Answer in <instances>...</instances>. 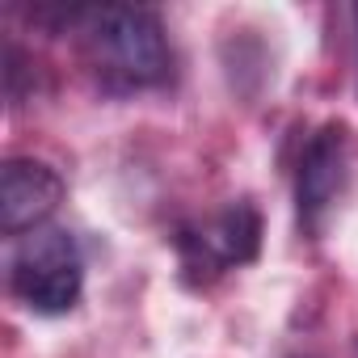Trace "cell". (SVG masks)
Instances as JSON below:
<instances>
[{
  "mask_svg": "<svg viewBox=\"0 0 358 358\" xmlns=\"http://www.w3.org/2000/svg\"><path fill=\"white\" fill-rule=\"evenodd\" d=\"M9 282H13V295L38 316L72 312L85 287V266H80V249L72 232L47 228V224L26 232L13 249Z\"/></svg>",
  "mask_w": 358,
  "mask_h": 358,
  "instance_id": "7a4b0ae2",
  "label": "cell"
},
{
  "mask_svg": "<svg viewBox=\"0 0 358 358\" xmlns=\"http://www.w3.org/2000/svg\"><path fill=\"white\" fill-rule=\"evenodd\" d=\"M72 34L106 89H152L169 76V43L160 17L143 5H93L72 13Z\"/></svg>",
  "mask_w": 358,
  "mask_h": 358,
  "instance_id": "6da1fadb",
  "label": "cell"
},
{
  "mask_svg": "<svg viewBox=\"0 0 358 358\" xmlns=\"http://www.w3.org/2000/svg\"><path fill=\"white\" fill-rule=\"evenodd\" d=\"M59 199H64V182L51 164L26 156L5 160V169H0V228L9 236H26L43 228L55 215Z\"/></svg>",
  "mask_w": 358,
  "mask_h": 358,
  "instance_id": "5b68a950",
  "label": "cell"
},
{
  "mask_svg": "<svg viewBox=\"0 0 358 358\" xmlns=\"http://www.w3.org/2000/svg\"><path fill=\"white\" fill-rule=\"evenodd\" d=\"M354 169V139L345 122H324L299 156V177H295V203H299V224L308 236H320L337 199L350 186Z\"/></svg>",
  "mask_w": 358,
  "mask_h": 358,
  "instance_id": "3957f363",
  "label": "cell"
},
{
  "mask_svg": "<svg viewBox=\"0 0 358 358\" xmlns=\"http://www.w3.org/2000/svg\"><path fill=\"white\" fill-rule=\"evenodd\" d=\"M354 22H358V9H354Z\"/></svg>",
  "mask_w": 358,
  "mask_h": 358,
  "instance_id": "8992f818",
  "label": "cell"
},
{
  "mask_svg": "<svg viewBox=\"0 0 358 358\" xmlns=\"http://www.w3.org/2000/svg\"><path fill=\"white\" fill-rule=\"evenodd\" d=\"M177 249H182V266L203 274V278H211L220 270H232V266H245L262 249V215L249 203H232L211 224H203L194 232H182Z\"/></svg>",
  "mask_w": 358,
  "mask_h": 358,
  "instance_id": "277c9868",
  "label": "cell"
}]
</instances>
